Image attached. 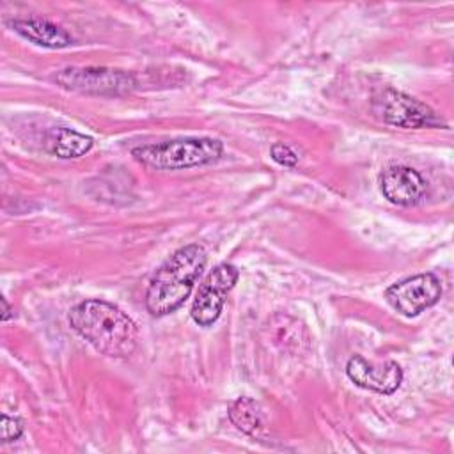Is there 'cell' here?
Segmentation results:
<instances>
[{
	"mask_svg": "<svg viewBox=\"0 0 454 454\" xmlns=\"http://www.w3.org/2000/svg\"><path fill=\"white\" fill-rule=\"evenodd\" d=\"M273 344H277L282 351L298 355L309 348V333L301 321L287 316L275 314L268 323Z\"/></svg>",
	"mask_w": 454,
	"mask_h": 454,
	"instance_id": "obj_11",
	"label": "cell"
},
{
	"mask_svg": "<svg viewBox=\"0 0 454 454\" xmlns=\"http://www.w3.org/2000/svg\"><path fill=\"white\" fill-rule=\"evenodd\" d=\"M346 374L355 385L387 395L394 394L403 381V371L395 362L388 360L381 365H372L360 355L348 360Z\"/></svg>",
	"mask_w": 454,
	"mask_h": 454,
	"instance_id": "obj_8",
	"label": "cell"
},
{
	"mask_svg": "<svg viewBox=\"0 0 454 454\" xmlns=\"http://www.w3.org/2000/svg\"><path fill=\"white\" fill-rule=\"evenodd\" d=\"M380 190L388 202L395 206H411L424 195L426 181L411 167L390 165L380 174Z\"/></svg>",
	"mask_w": 454,
	"mask_h": 454,
	"instance_id": "obj_9",
	"label": "cell"
},
{
	"mask_svg": "<svg viewBox=\"0 0 454 454\" xmlns=\"http://www.w3.org/2000/svg\"><path fill=\"white\" fill-rule=\"evenodd\" d=\"M94 145L92 137L78 133L74 129L59 128L53 129L46 138V149L53 156L69 160V158H80L87 154Z\"/></svg>",
	"mask_w": 454,
	"mask_h": 454,
	"instance_id": "obj_12",
	"label": "cell"
},
{
	"mask_svg": "<svg viewBox=\"0 0 454 454\" xmlns=\"http://www.w3.org/2000/svg\"><path fill=\"white\" fill-rule=\"evenodd\" d=\"M239 271L232 264H218L207 273L204 282L199 286L195 300L192 303V319L199 326H211L222 314L225 298L236 286Z\"/></svg>",
	"mask_w": 454,
	"mask_h": 454,
	"instance_id": "obj_6",
	"label": "cell"
},
{
	"mask_svg": "<svg viewBox=\"0 0 454 454\" xmlns=\"http://www.w3.org/2000/svg\"><path fill=\"white\" fill-rule=\"evenodd\" d=\"M270 154L282 167H294L298 163V154L282 142H275L270 149Z\"/></svg>",
	"mask_w": 454,
	"mask_h": 454,
	"instance_id": "obj_14",
	"label": "cell"
},
{
	"mask_svg": "<svg viewBox=\"0 0 454 454\" xmlns=\"http://www.w3.org/2000/svg\"><path fill=\"white\" fill-rule=\"evenodd\" d=\"M55 82L67 90L96 96H119L135 89L133 74L108 67H67L55 74Z\"/></svg>",
	"mask_w": 454,
	"mask_h": 454,
	"instance_id": "obj_5",
	"label": "cell"
},
{
	"mask_svg": "<svg viewBox=\"0 0 454 454\" xmlns=\"http://www.w3.org/2000/svg\"><path fill=\"white\" fill-rule=\"evenodd\" d=\"M9 27L23 39L44 48L57 50V48H66L73 43V37L62 27L48 20H39V18L12 20Z\"/></svg>",
	"mask_w": 454,
	"mask_h": 454,
	"instance_id": "obj_10",
	"label": "cell"
},
{
	"mask_svg": "<svg viewBox=\"0 0 454 454\" xmlns=\"http://www.w3.org/2000/svg\"><path fill=\"white\" fill-rule=\"evenodd\" d=\"M23 433L21 420L16 417H9L7 413L2 415V440L4 442H12L18 440Z\"/></svg>",
	"mask_w": 454,
	"mask_h": 454,
	"instance_id": "obj_15",
	"label": "cell"
},
{
	"mask_svg": "<svg viewBox=\"0 0 454 454\" xmlns=\"http://www.w3.org/2000/svg\"><path fill=\"white\" fill-rule=\"evenodd\" d=\"M372 112L383 122L397 128L419 129L442 124L431 106L392 87H385L374 94Z\"/></svg>",
	"mask_w": 454,
	"mask_h": 454,
	"instance_id": "obj_4",
	"label": "cell"
},
{
	"mask_svg": "<svg viewBox=\"0 0 454 454\" xmlns=\"http://www.w3.org/2000/svg\"><path fill=\"white\" fill-rule=\"evenodd\" d=\"M204 247L192 243L176 250L154 273L145 291V309L151 316H167L190 296L197 278L206 268Z\"/></svg>",
	"mask_w": 454,
	"mask_h": 454,
	"instance_id": "obj_2",
	"label": "cell"
},
{
	"mask_svg": "<svg viewBox=\"0 0 454 454\" xmlns=\"http://www.w3.org/2000/svg\"><path fill=\"white\" fill-rule=\"evenodd\" d=\"M67 319L78 335L106 356L126 358L137 348L138 328L135 321L110 301L83 300L69 310Z\"/></svg>",
	"mask_w": 454,
	"mask_h": 454,
	"instance_id": "obj_1",
	"label": "cell"
},
{
	"mask_svg": "<svg viewBox=\"0 0 454 454\" xmlns=\"http://www.w3.org/2000/svg\"><path fill=\"white\" fill-rule=\"evenodd\" d=\"M223 144L209 137L176 138L160 144H145L131 149V156L156 170H183L216 161Z\"/></svg>",
	"mask_w": 454,
	"mask_h": 454,
	"instance_id": "obj_3",
	"label": "cell"
},
{
	"mask_svg": "<svg viewBox=\"0 0 454 454\" xmlns=\"http://www.w3.org/2000/svg\"><path fill=\"white\" fill-rule=\"evenodd\" d=\"M227 413L231 422L245 434L257 436L259 431L262 429V424H264L262 411H261V406L252 397H247V395L238 397L236 401L231 403Z\"/></svg>",
	"mask_w": 454,
	"mask_h": 454,
	"instance_id": "obj_13",
	"label": "cell"
},
{
	"mask_svg": "<svg viewBox=\"0 0 454 454\" xmlns=\"http://www.w3.org/2000/svg\"><path fill=\"white\" fill-rule=\"evenodd\" d=\"M0 303H2V321H7V319H11V316H12V310H11V307H9V303H7V300L2 296L0 298Z\"/></svg>",
	"mask_w": 454,
	"mask_h": 454,
	"instance_id": "obj_16",
	"label": "cell"
},
{
	"mask_svg": "<svg viewBox=\"0 0 454 454\" xmlns=\"http://www.w3.org/2000/svg\"><path fill=\"white\" fill-rule=\"evenodd\" d=\"M442 296V284L434 273H419L408 277L397 284H392L385 291V298L394 310L401 316L413 317L422 310L433 307Z\"/></svg>",
	"mask_w": 454,
	"mask_h": 454,
	"instance_id": "obj_7",
	"label": "cell"
}]
</instances>
